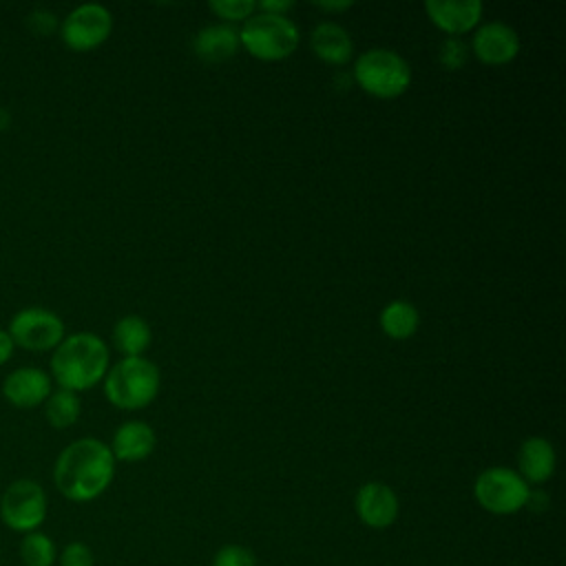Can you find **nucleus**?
I'll list each match as a JSON object with an SVG mask.
<instances>
[{
    "label": "nucleus",
    "instance_id": "nucleus-26",
    "mask_svg": "<svg viewBox=\"0 0 566 566\" xmlns=\"http://www.w3.org/2000/svg\"><path fill=\"white\" fill-rule=\"evenodd\" d=\"M27 22H29V27H31L35 33H49V31H53V29L57 27L55 13H51V11H46V9H38V11H33V13H29Z\"/></svg>",
    "mask_w": 566,
    "mask_h": 566
},
{
    "label": "nucleus",
    "instance_id": "nucleus-3",
    "mask_svg": "<svg viewBox=\"0 0 566 566\" xmlns=\"http://www.w3.org/2000/svg\"><path fill=\"white\" fill-rule=\"evenodd\" d=\"M157 394L159 367L144 356H124L104 376V396L117 409H144Z\"/></svg>",
    "mask_w": 566,
    "mask_h": 566
},
{
    "label": "nucleus",
    "instance_id": "nucleus-25",
    "mask_svg": "<svg viewBox=\"0 0 566 566\" xmlns=\"http://www.w3.org/2000/svg\"><path fill=\"white\" fill-rule=\"evenodd\" d=\"M467 53H469V49L460 38H447L440 46V62L453 71L467 62Z\"/></svg>",
    "mask_w": 566,
    "mask_h": 566
},
{
    "label": "nucleus",
    "instance_id": "nucleus-7",
    "mask_svg": "<svg viewBox=\"0 0 566 566\" xmlns=\"http://www.w3.org/2000/svg\"><path fill=\"white\" fill-rule=\"evenodd\" d=\"M473 497L493 515H513L528 506L531 486L509 467H489L475 478Z\"/></svg>",
    "mask_w": 566,
    "mask_h": 566
},
{
    "label": "nucleus",
    "instance_id": "nucleus-10",
    "mask_svg": "<svg viewBox=\"0 0 566 566\" xmlns=\"http://www.w3.org/2000/svg\"><path fill=\"white\" fill-rule=\"evenodd\" d=\"M354 509H356L358 520L365 526H369L374 531H382V528H389L398 520L400 502H398L396 491L389 484L365 482L356 491Z\"/></svg>",
    "mask_w": 566,
    "mask_h": 566
},
{
    "label": "nucleus",
    "instance_id": "nucleus-14",
    "mask_svg": "<svg viewBox=\"0 0 566 566\" xmlns=\"http://www.w3.org/2000/svg\"><path fill=\"white\" fill-rule=\"evenodd\" d=\"M555 467H557L555 449L544 436H531L520 444L517 473L528 486L548 482L555 473Z\"/></svg>",
    "mask_w": 566,
    "mask_h": 566
},
{
    "label": "nucleus",
    "instance_id": "nucleus-17",
    "mask_svg": "<svg viewBox=\"0 0 566 566\" xmlns=\"http://www.w3.org/2000/svg\"><path fill=\"white\" fill-rule=\"evenodd\" d=\"M192 46L201 60L223 62L239 51V31L232 24H208L195 35Z\"/></svg>",
    "mask_w": 566,
    "mask_h": 566
},
{
    "label": "nucleus",
    "instance_id": "nucleus-4",
    "mask_svg": "<svg viewBox=\"0 0 566 566\" xmlns=\"http://www.w3.org/2000/svg\"><path fill=\"white\" fill-rule=\"evenodd\" d=\"M241 46L256 60L276 62L290 57L298 42L301 33L294 20L279 13H252L239 29Z\"/></svg>",
    "mask_w": 566,
    "mask_h": 566
},
{
    "label": "nucleus",
    "instance_id": "nucleus-5",
    "mask_svg": "<svg viewBox=\"0 0 566 566\" xmlns=\"http://www.w3.org/2000/svg\"><path fill=\"white\" fill-rule=\"evenodd\" d=\"M354 80L358 86L380 99L402 95L411 84L407 60L391 49H367L354 62Z\"/></svg>",
    "mask_w": 566,
    "mask_h": 566
},
{
    "label": "nucleus",
    "instance_id": "nucleus-23",
    "mask_svg": "<svg viewBox=\"0 0 566 566\" xmlns=\"http://www.w3.org/2000/svg\"><path fill=\"white\" fill-rule=\"evenodd\" d=\"M212 566H259V559L248 546L226 544L214 553Z\"/></svg>",
    "mask_w": 566,
    "mask_h": 566
},
{
    "label": "nucleus",
    "instance_id": "nucleus-13",
    "mask_svg": "<svg viewBox=\"0 0 566 566\" xmlns=\"http://www.w3.org/2000/svg\"><path fill=\"white\" fill-rule=\"evenodd\" d=\"M424 11L440 31L458 38L478 27L484 7L480 0H427Z\"/></svg>",
    "mask_w": 566,
    "mask_h": 566
},
{
    "label": "nucleus",
    "instance_id": "nucleus-29",
    "mask_svg": "<svg viewBox=\"0 0 566 566\" xmlns=\"http://www.w3.org/2000/svg\"><path fill=\"white\" fill-rule=\"evenodd\" d=\"M314 7L325 9V11H345V9H349V7H352V2H349V0H343V2H325V0H316V2H314Z\"/></svg>",
    "mask_w": 566,
    "mask_h": 566
},
{
    "label": "nucleus",
    "instance_id": "nucleus-19",
    "mask_svg": "<svg viewBox=\"0 0 566 566\" xmlns=\"http://www.w3.org/2000/svg\"><path fill=\"white\" fill-rule=\"evenodd\" d=\"M150 340H153L150 325L137 314L122 316L113 325V345L124 356H142L148 349Z\"/></svg>",
    "mask_w": 566,
    "mask_h": 566
},
{
    "label": "nucleus",
    "instance_id": "nucleus-11",
    "mask_svg": "<svg viewBox=\"0 0 566 566\" xmlns=\"http://www.w3.org/2000/svg\"><path fill=\"white\" fill-rule=\"evenodd\" d=\"M471 51L484 64H506L520 53V35L506 22L493 20L473 31Z\"/></svg>",
    "mask_w": 566,
    "mask_h": 566
},
{
    "label": "nucleus",
    "instance_id": "nucleus-21",
    "mask_svg": "<svg viewBox=\"0 0 566 566\" xmlns=\"http://www.w3.org/2000/svg\"><path fill=\"white\" fill-rule=\"evenodd\" d=\"M18 555L24 566H53L57 562V546L51 539V535L33 531L22 535Z\"/></svg>",
    "mask_w": 566,
    "mask_h": 566
},
{
    "label": "nucleus",
    "instance_id": "nucleus-28",
    "mask_svg": "<svg viewBox=\"0 0 566 566\" xmlns=\"http://www.w3.org/2000/svg\"><path fill=\"white\" fill-rule=\"evenodd\" d=\"M13 349H15V345L9 336V332L0 329V365H4L13 356Z\"/></svg>",
    "mask_w": 566,
    "mask_h": 566
},
{
    "label": "nucleus",
    "instance_id": "nucleus-6",
    "mask_svg": "<svg viewBox=\"0 0 566 566\" xmlns=\"http://www.w3.org/2000/svg\"><path fill=\"white\" fill-rule=\"evenodd\" d=\"M49 513V497L40 482L31 478L13 480L0 495V522L20 535L40 531Z\"/></svg>",
    "mask_w": 566,
    "mask_h": 566
},
{
    "label": "nucleus",
    "instance_id": "nucleus-22",
    "mask_svg": "<svg viewBox=\"0 0 566 566\" xmlns=\"http://www.w3.org/2000/svg\"><path fill=\"white\" fill-rule=\"evenodd\" d=\"M208 9L228 22H239V20L245 22L256 11V2H252V0H210Z\"/></svg>",
    "mask_w": 566,
    "mask_h": 566
},
{
    "label": "nucleus",
    "instance_id": "nucleus-20",
    "mask_svg": "<svg viewBox=\"0 0 566 566\" xmlns=\"http://www.w3.org/2000/svg\"><path fill=\"white\" fill-rule=\"evenodd\" d=\"M80 413H82V402L75 391L55 389L44 400V416H46L49 424L55 429H66V427L75 424Z\"/></svg>",
    "mask_w": 566,
    "mask_h": 566
},
{
    "label": "nucleus",
    "instance_id": "nucleus-24",
    "mask_svg": "<svg viewBox=\"0 0 566 566\" xmlns=\"http://www.w3.org/2000/svg\"><path fill=\"white\" fill-rule=\"evenodd\" d=\"M57 564L60 566H95L93 548L86 542L73 539L57 551Z\"/></svg>",
    "mask_w": 566,
    "mask_h": 566
},
{
    "label": "nucleus",
    "instance_id": "nucleus-16",
    "mask_svg": "<svg viewBox=\"0 0 566 566\" xmlns=\"http://www.w3.org/2000/svg\"><path fill=\"white\" fill-rule=\"evenodd\" d=\"M310 46L316 57L327 64H345L354 55V40L340 24L325 20L318 22L310 33Z\"/></svg>",
    "mask_w": 566,
    "mask_h": 566
},
{
    "label": "nucleus",
    "instance_id": "nucleus-2",
    "mask_svg": "<svg viewBox=\"0 0 566 566\" xmlns=\"http://www.w3.org/2000/svg\"><path fill=\"white\" fill-rule=\"evenodd\" d=\"M108 347L93 332H75L62 338L51 356V380L60 389L86 391L104 380L108 371Z\"/></svg>",
    "mask_w": 566,
    "mask_h": 566
},
{
    "label": "nucleus",
    "instance_id": "nucleus-12",
    "mask_svg": "<svg viewBox=\"0 0 566 566\" xmlns=\"http://www.w3.org/2000/svg\"><path fill=\"white\" fill-rule=\"evenodd\" d=\"M53 391L51 376L40 367H18L2 380V396L18 409H33L44 405Z\"/></svg>",
    "mask_w": 566,
    "mask_h": 566
},
{
    "label": "nucleus",
    "instance_id": "nucleus-8",
    "mask_svg": "<svg viewBox=\"0 0 566 566\" xmlns=\"http://www.w3.org/2000/svg\"><path fill=\"white\" fill-rule=\"evenodd\" d=\"M13 345L29 352H49L55 349L64 334V321L46 307H22L18 310L7 327Z\"/></svg>",
    "mask_w": 566,
    "mask_h": 566
},
{
    "label": "nucleus",
    "instance_id": "nucleus-18",
    "mask_svg": "<svg viewBox=\"0 0 566 566\" xmlns=\"http://www.w3.org/2000/svg\"><path fill=\"white\" fill-rule=\"evenodd\" d=\"M380 329L385 336L394 340H407L411 338L420 327V314L413 303L405 298H396L387 303L378 316Z\"/></svg>",
    "mask_w": 566,
    "mask_h": 566
},
{
    "label": "nucleus",
    "instance_id": "nucleus-9",
    "mask_svg": "<svg viewBox=\"0 0 566 566\" xmlns=\"http://www.w3.org/2000/svg\"><path fill=\"white\" fill-rule=\"evenodd\" d=\"M113 31V13L99 2L77 4L60 24V38L73 51H91L108 40Z\"/></svg>",
    "mask_w": 566,
    "mask_h": 566
},
{
    "label": "nucleus",
    "instance_id": "nucleus-15",
    "mask_svg": "<svg viewBox=\"0 0 566 566\" xmlns=\"http://www.w3.org/2000/svg\"><path fill=\"white\" fill-rule=\"evenodd\" d=\"M157 444L155 429L148 422L142 420H128L119 424L113 433V440L108 444L115 462H139L146 460Z\"/></svg>",
    "mask_w": 566,
    "mask_h": 566
},
{
    "label": "nucleus",
    "instance_id": "nucleus-1",
    "mask_svg": "<svg viewBox=\"0 0 566 566\" xmlns=\"http://www.w3.org/2000/svg\"><path fill=\"white\" fill-rule=\"evenodd\" d=\"M115 478V458L99 438H77L66 444L53 464V484L69 502L97 500Z\"/></svg>",
    "mask_w": 566,
    "mask_h": 566
},
{
    "label": "nucleus",
    "instance_id": "nucleus-27",
    "mask_svg": "<svg viewBox=\"0 0 566 566\" xmlns=\"http://www.w3.org/2000/svg\"><path fill=\"white\" fill-rule=\"evenodd\" d=\"M294 2L292 0H261L256 2V9L263 11V13H279V15H285L287 9H292Z\"/></svg>",
    "mask_w": 566,
    "mask_h": 566
}]
</instances>
